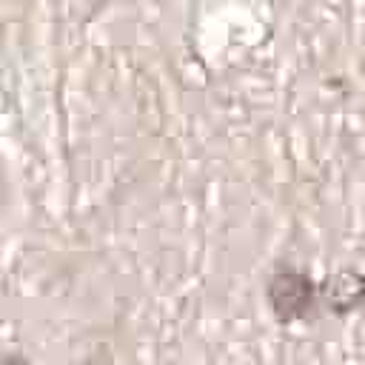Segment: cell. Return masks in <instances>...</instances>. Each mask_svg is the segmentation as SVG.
<instances>
[{
	"label": "cell",
	"instance_id": "1",
	"mask_svg": "<svg viewBox=\"0 0 365 365\" xmlns=\"http://www.w3.org/2000/svg\"><path fill=\"white\" fill-rule=\"evenodd\" d=\"M265 299L279 322H297L311 314L317 285L305 268L294 262H277L265 279Z\"/></svg>",
	"mask_w": 365,
	"mask_h": 365
},
{
	"label": "cell",
	"instance_id": "2",
	"mask_svg": "<svg viewBox=\"0 0 365 365\" xmlns=\"http://www.w3.org/2000/svg\"><path fill=\"white\" fill-rule=\"evenodd\" d=\"M359 302H365V274L356 268H339L328 279V305L336 314H348Z\"/></svg>",
	"mask_w": 365,
	"mask_h": 365
},
{
	"label": "cell",
	"instance_id": "3",
	"mask_svg": "<svg viewBox=\"0 0 365 365\" xmlns=\"http://www.w3.org/2000/svg\"><path fill=\"white\" fill-rule=\"evenodd\" d=\"M0 365H34V362L20 351H0Z\"/></svg>",
	"mask_w": 365,
	"mask_h": 365
}]
</instances>
